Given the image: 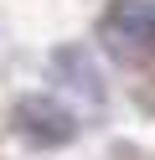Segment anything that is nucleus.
<instances>
[{
    "instance_id": "1",
    "label": "nucleus",
    "mask_w": 155,
    "mask_h": 160,
    "mask_svg": "<svg viewBox=\"0 0 155 160\" xmlns=\"http://www.w3.org/2000/svg\"><path fill=\"white\" fill-rule=\"evenodd\" d=\"M16 134L26 139V145H67L72 134H78V124H72V114L57 103V98H41V93H31V98H21L16 103Z\"/></svg>"
},
{
    "instance_id": "2",
    "label": "nucleus",
    "mask_w": 155,
    "mask_h": 160,
    "mask_svg": "<svg viewBox=\"0 0 155 160\" xmlns=\"http://www.w3.org/2000/svg\"><path fill=\"white\" fill-rule=\"evenodd\" d=\"M103 36L124 52H155V0H114L103 16Z\"/></svg>"
}]
</instances>
